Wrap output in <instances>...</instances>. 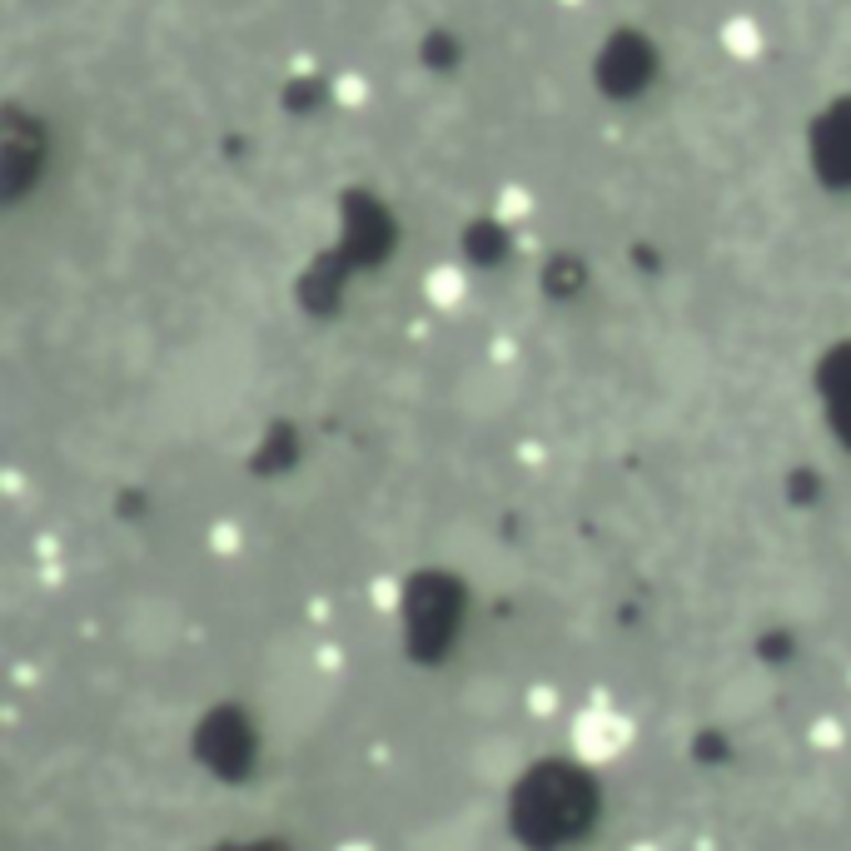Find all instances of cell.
Instances as JSON below:
<instances>
[{
	"mask_svg": "<svg viewBox=\"0 0 851 851\" xmlns=\"http://www.w3.org/2000/svg\"><path fill=\"white\" fill-rule=\"evenodd\" d=\"M628 851H668V847H658V841H632Z\"/></svg>",
	"mask_w": 851,
	"mask_h": 851,
	"instance_id": "obj_13",
	"label": "cell"
},
{
	"mask_svg": "<svg viewBox=\"0 0 851 851\" xmlns=\"http://www.w3.org/2000/svg\"><path fill=\"white\" fill-rule=\"evenodd\" d=\"M204 538H210V548L220 553V558H230V553H240V548H244V528H240L234 518L210 523V533H204Z\"/></svg>",
	"mask_w": 851,
	"mask_h": 851,
	"instance_id": "obj_6",
	"label": "cell"
},
{
	"mask_svg": "<svg viewBox=\"0 0 851 851\" xmlns=\"http://www.w3.org/2000/svg\"><path fill=\"white\" fill-rule=\"evenodd\" d=\"M473 767H479L488 781H503V777H513V767H518V752H513L508 742H488V747L473 757Z\"/></svg>",
	"mask_w": 851,
	"mask_h": 851,
	"instance_id": "obj_3",
	"label": "cell"
},
{
	"mask_svg": "<svg viewBox=\"0 0 851 851\" xmlns=\"http://www.w3.org/2000/svg\"><path fill=\"white\" fill-rule=\"evenodd\" d=\"M493 359H513V339H493Z\"/></svg>",
	"mask_w": 851,
	"mask_h": 851,
	"instance_id": "obj_12",
	"label": "cell"
},
{
	"mask_svg": "<svg viewBox=\"0 0 851 851\" xmlns=\"http://www.w3.org/2000/svg\"><path fill=\"white\" fill-rule=\"evenodd\" d=\"M319 668H324V672H339V648H324V652H319Z\"/></svg>",
	"mask_w": 851,
	"mask_h": 851,
	"instance_id": "obj_10",
	"label": "cell"
},
{
	"mask_svg": "<svg viewBox=\"0 0 851 851\" xmlns=\"http://www.w3.org/2000/svg\"><path fill=\"white\" fill-rule=\"evenodd\" d=\"M334 851H374V841H359V837H349V841H339Z\"/></svg>",
	"mask_w": 851,
	"mask_h": 851,
	"instance_id": "obj_11",
	"label": "cell"
},
{
	"mask_svg": "<svg viewBox=\"0 0 851 851\" xmlns=\"http://www.w3.org/2000/svg\"><path fill=\"white\" fill-rule=\"evenodd\" d=\"M817 160L827 170V180L851 185V105L827 115V125L817 130Z\"/></svg>",
	"mask_w": 851,
	"mask_h": 851,
	"instance_id": "obj_2",
	"label": "cell"
},
{
	"mask_svg": "<svg viewBox=\"0 0 851 851\" xmlns=\"http://www.w3.org/2000/svg\"><path fill=\"white\" fill-rule=\"evenodd\" d=\"M807 742H811L817 752H837L841 742H847V727H841L837 717H817V722L807 727Z\"/></svg>",
	"mask_w": 851,
	"mask_h": 851,
	"instance_id": "obj_7",
	"label": "cell"
},
{
	"mask_svg": "<svg viewBox=\"0 0 851 851\" xmlns=\"http://www.w3.org/2000/svg\"><path fill=\"white\" fill-rule=\"evenodd\" d=\"M632 742V722L622 712H612L608 702H592L578 722H572V752L582 761H612L622 757Z\"/></svg>",
	"mask_w": 851,
	"mask_h": 851,
	"instance_id": "obj_1",
	"label": "cell"
},
{
	"mask_svg": "<svg viewBox=\"0 0 851 851\" xmlns=\"http://www.w3.org/2000/svg\"><path fill=\"white\" fill-rule=\"evenodd\" d=\"M558 687H553V682H533L528 692H523V707L533 712V717H553V712H558Z\"/></svg>",
	"mask_w": 851,
	"mask_h": 851,
	"instance_id": "obj_8",
	"label": "cell"
},
{
	"mask_svg": "<svg viewBox=\"0 0 851 851\" xmlns=\"http://www.w3.org/2000/svg\"><path fill=\"white\" fill-rule=\"evenodd\" d=\"M722 41H727L732 55H757L761 51V31L752 21H727L722 25Z\"/></svg>",
	"mask_w": 851,
	"mask_h": 851,
	"instance_id": "obj_4",
	"label": "cell"
},
{
	"mask_svg": "<svg viewBox=\"0 0 851 851\" xmlns=\"http://www.w3.org/2000/svg\"><path fill=\"white\" fill-rule=\"evenodd\" d=\"M429 300L443 304V309H453V304L463 300V274L459 270H433L429 274Z\"/></svg>",
	"mask_w": 851,
	"mask_h": 851,
	"instance_id": "obj_5",
	"label": "cell"
},
{
	"mask_svg": "<svg viewBox=\"0 0 851 851\" xmlns=\"http://www.w3.org/2000/svg\"><path fill=\"white\" fill-rule=\"evenodd\" d=\"M369 598H374V608H379V612H393V608H399V598H403L399 578H374L369 582Z\"/></svg>",
	"mask_w": 851,
	"mask_h": 851,
	"instance_id": "obj_9",
	"label": "cell"
}]
</instances>
